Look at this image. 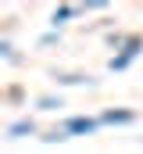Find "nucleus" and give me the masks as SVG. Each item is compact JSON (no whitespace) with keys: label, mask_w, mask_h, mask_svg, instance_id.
<instances>
[{"label":"nucleus","mask_w":143,"mask_h":154,"mask_svg":"<svg viewBox=\"0 0 143 154\" xmlns=\"http://www.w3.org/2000/svg\"><path fill=\"white\" fill-rule=\"evenodd\" d=\"M22 133H32V122H18V125H11V136H22Z\"/></svg>","instance_id":"obj_3"},{"label":"nucleus","mask_w":143,"mask_h":154,"mask_svg":"<svg viewBox=\"0 0 143 154\" xmlns=\"http://www.w3.org/2000/svg\"><path fill=\"white\" fill-rule=\"evenodd\" d=\"M93 129H97L93 118H72L68 122V133H93Z\"/></svg>","instance_id":"obj_1"},{"label":"nucleus","mask_w":143,"mask_h":154,"mask_svg":"<svg viewBox=\"0 0 143 154\" xmlns=\"http://www.w3.org/2000/svg\"><path fill=\"white\" fill-rule=\"evenodd\" d=\"M104 122H132V111H107Z\"/></svg>","instance_id":"obj_2"},{"label":"nucleus","mask_w":143,"mask_h":154,"mask_svg":"<svg viewBox=\"0 0 143 154\" xmlns=\"http://www.w3.org/2000/svg\"><path fill=\"white\" fill-rule=\"evenodd\" d=\"M72 14H75V7H57V11H54V22H57V18H72Z\"/></svg>","instance_id":"obj_4"}]
</instances>
